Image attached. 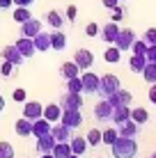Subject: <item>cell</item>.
Listing matches in <instances>:
<instances>
[{"label":"cell","mask_w":156,"mask_h":158,"mask_svg":"<svg viewBox=\"0 0 156 158\" xmlns=\"http://www.w3.org/2000/svg\"><path fill=\"white\" fill-rule=\"evenodd\" d=\"M110 147H112V156L115 158H136V154H138L136 138H124V135H120Z\"/></svg>","instance_id":"6da1fadb"},{"label":"cell","mask_w":156,"mask_h":158,"mask_svg":"<svg viewBox=\"0 0 156 158\" xmlns=\"http://www.w3.org/2000/svg\"><path fill=\"white\" fill-rule=\"evenodd\" d=\"M120 89V80H117L115 73H106V76H99V92L96 94H101L103 99H108L110 94H115V92Z\"/></svg>","instance_id":"7a4b0ae2"},{"label":"cell","mask_w":156,"mask_h":158,"mask_svg":"<svg viewBox=\"0 0 156 158\" xmlns=\"http://www.w3.org/2000/svg\"><path fill=\"white\" fill-rule=\"evenodd\" d=\"M80 83H83V92H87V94H96L99 92V76L92 73L90 69H85L80 73Z\"/></svg>","instance_id":"3957f363"},{"label":"cell","mask_w":156,"mask_h":158,"mask_svg":"<svg viewBox=\"0 0 156 158\" xmlns=\"http://www.w3.org/2000/svg\"><path fill=\"white\" fill-rule=\"evenodd\" d=\"M133 41H136V32H133L131 28H124V30H120V35H117V39H115V46L120 48L122 53H124V51H131Z\"/></svg>","instance_id":"277c9868"},{"label":"cell","mask_w":156,"mask_h":158,"mask_svg":"<svg viewBox=\"0 0 156 158\" xmlns=\"http://www.w3.org/2000/svg\"><path fill=\"white\" fill-rule=\"evenodd\" d=\"M60 108L62 110H80V108H83V99H80V94L67 92V94H62V99H60Z\"/></svg>","instance_id":"5b68a950"},{"label":"cell","mask_w":156,"mask_h":158,"mask_svg":"<svg viewBox=\"0 0 156 158\" xmlns=\"http://www.w3.org/2000/svg\"><path fill=\"white\" fill-rule=\"evenodd\" d=\"M0 57L7 60V62H12L14 67H21V64H23V60H25L14 44H12V46H5V48H2V51H0Z\"/></svg>","instance_id":"8992f818"},{"label":"cell","mask_w":156,"mask_h":158,"mask_svg":"<svg viewBox=\"0 0 156 158\" xmlns=\"http://www.w3.org/2000/svg\"><path fill=\"white\" fill-rule=\"evenodd\" d=\"M60 122L69 128H78L80 124H83V115H80V110H62Z\"/></svg>","instance_id":"52a82bcc"},{"label":"cell","mask_w":156,"mask_h":158,"mask_svg":"<svg viewBox=\"0 0 156 158\" xmlns=\"http://www.w3.org/2000/svg\"><path fill=\"white\" fill-rule=\"evenodd\" d=\"M74 62L78 64L80 71H85V69H90V67L94 64V55H92V51H87V48H80V51H76Z\"/></svg>","instance_id":"ba28073f"},{"label":"cell","mask_w":156,"mask_h":158,"mask_svg":"<svg viewBox=\"0 0 156 158\" xmlns=\"http://www.w3.org/2000/svg\"><path fill=\"white\" fill-rule=\"evenodd\" d=\"M117 35H120V25H117L115 21H110V23H106L103 28L99 30V37H101V39H103L106 44H115Z\"/></svg>","instance_id":"9c48e42d"},{"label":"cell","mask_w":156,"mask_h":158,"mask_svg":"<svg viewBox=\"0 0 156 158\" xmlns=\"http://www.w3.org/2000/svg\"><path fill=\"white\" fill-rule=\"evenodd\" d=\"M108 101H110V106H112V108H115V106H131V101H133V94L120 87V89H117L115 94H110V96H108Z\"/></svg>","instance_id":"30bf717a"},{"label":"cell","mask_w":156,"mask_h":158,"mask_svg":"<svg viewBox=\"0 0 156 158\" xmlns=\"http://www.w3.org/2000/svg\"><path fill=\"white\" fill-rule=\"evenodd\" d=\"M94 117L99 119V122H108V119L112 117V106H110V101H108V99H103V101L96 103V108H94Z\"/></svg>","instance_id":"8fae6325"},{"label":"cell","mask_w":156,"mask_h":158,"mask_svg":"<svg viewBox=\"0 0 156 158\" xmlns=\"http://www.w3.org/2000/svg\"><path fill=\"white\" fill-rule=\"evenodd\" d=\"M14 46L21 51V55H23V57H32V55L37 53V48H35V44H32V39H30V37H23V35H21V39H16Z\"/></svg>","instance_id":"7c38bea8"},{"label":"cell","mask_w":156,"mask_h":158,"mask_svg":"<svg viewBox=\"0 0 156 158\" xmlns=\"http://www.w3.org/2000/svg\"><path fill=\"white\" fill-rule=\"evenodd\" d=\"M41 32V21H37V19H28L25 23H21V35L23 37H35V35H39Z\"/></svg>","instance_id":"4fadbf2b"},{"label":"cell","mask_w":156,"mask_h":158,"mask_svg":"<svg viewBox=\"0 0 156 158\" xmlns=\"http://www.w3.org/2000/svg\"><path fill=\"white\" fill-rule=\"evenodd\" d=\"M41 112H44V106H41L39 101H28L23 106V117H28V119H39L41 117Z\"/></svg>","instance_id":"5bb4252c"},{"label":"cell","mask_w":156,"mask_h":158,"mask_svg":"<svg viewBox=\"0 0 156 158\" xmlns=\"http://www.w3.org/2000/svg\"><path fill=\"white\" fill-rule=\"evenodd\" d=\"M117 126H120V128H117V133L124 135V138H136V135H138V128H140V126H138V124L133 122L131 117L124 119L122 124H117Z\"/></svg>","instance_id":"9a60e30c"},{"label":"cell","mask_w":156,"mask_h":158,"mask_svg":"<svg viewBox=\"0 0 156 158\" xmlns=\"http://www.w3.org/2000/svg\"><path fill=\"white\" fill-rule=\"evenodd\" d=\"M60 115H62V108H60V103H48V106L44 108V112H41V117H44V119H48L51 124L60 122Z\"/></svg>","instance_id":"2e32d148"},{"label":"cell","mask_w":156,"mask_h":158,"mask_svg":"<svg viewBox=\"0 0 156 158\" xmlns=\"http://www.w3.org/2000/svg\"><path fill=\"white\" fill-rule=\"evenodd\" d=\"M51 133V122L44 117H39V119H35L32 122V135L35 138H41V135H48Z\"/></svg>","instance_id":"e0dca14e"},{"label":"cell","mask_w":156,"mask_h":158,"mask_svg":"<svg viewBox=\"0 0 156 158\" xmlns=\"http://www.w3.org/2000/svg\"><path fill=\"white\" fill-rule=\"evenodd\" d=\"M53 147H55V138H53L51 133L37 138V151H39V154H51Z\"/></svg>","instance_id":"ac0fdd59"},{"label":"cell","mask_w":156,"mask_h":158,"mask_svg":"<svg viewBox=\"0 0 156 158\" xmlns=\"http://www.w3.org/2000/svg\"><path fill=\"white\" fill-rule=\"evenodd\" d=\"M32 44H35V48H37L39 53H44V51H48V48H51V35L41 30L39 35L32 37Z\"/></svg>","instance_id":"d6986e66"},{"label":"cell","mask_w":156,"mask_h":158,"mask_svg":"<svg viewBox=\"0 0 156 158\" xmlns=\"http://www.w3.org/2000/svg\"><path fill=\"white\" fill-rule=\"evenodd\" d=\"M14 131H16V135H21V138H28V135H32V119L21 117L19 122L14 124Z\"/></svg>","instance_id":"ffe728a7"},{"label":"cell","mask_w":156,"mask_h":158,"mask_svg":"<svg viewBox=\"0 0 156 158\" xmlns=\"http://www.w3.org/2000/svg\"><path fill=\"white\" fill-rule=\"evenodd\" d=\"M69 131H71V128L64 126L62 122H55V126L51 128V135L55 138V142H67V140H69Z\"/></svg>","instance_id":"44dd1931"},{"label":"cell","mask_w":156,"mask_h":158,"mask_svg":"<svg viewBox=\"0 0 156 158\" xmlns=\"http://www.w3.org/2000/svg\"><path fill=\"white\" fill-rule=\"evenodd\" d=\"M131 117V108L129 106H115L112 108V117H110V122L112 124H122L124 119Z\"/></svg>","instance_id":"7402d4cb"},{"label":"cell","mask_w":156,"mask_h":158,"mask_svg":"<svg viewBox=\"0 0 156 158\" xmlns=\"http://www.w3.org/2000/svg\"><path fill=\"white\" fill-rule=\"evenodd\" d=\"M145 64H147V57L145 55H136V53H133V55L129 57V69H131L133 73H142Z\"/></svg>","instance_id":"603a6c76"},{"label":"cell","mask_w":156,"mask_h":158,"mask_svg":"<svg viewBox=\"0 0 156 158\" xmlns=\"http://www.w3.org/2000/svg\"><path fill=\"white\" fill-rule=\"evenodd\" d=\"M69 147H71V154L83 156L85 151H87V140H85V138H80V135H74V138H71V142H69Z\"/></svg>","instance_id":"cb8c5ba5"},{"label":"cell","mask_w":156,"mask_h":158,"mask_svg":"<svg viewBox=\"0 0 156 158\" xmlns=\"http://www.w3.org/2000/svg\"><path fill=\"white\" fill-rule=\"evenodd\" d=\"M64 46H67V37H64V32L55 30L51 35V48H53V51H64Z\"/></svg>","instance_id":"d4e9b609"},{"label":"cell","mask_w":156,"mask_h":158,"mask_svg":"<svg viewBox=\"0 0 156 158\" xmlns=\"http://www.w3.org/2000/svg\"><path fill=\"white\" fill-rule=\"evenodd\" d=\"M46 21H48V25H51V28H55V30H60V28H62V23H64L62 14L57 12V9H51V12L46 14Z\"/></svg>","instance_id":"484cf974"},{"label":"cell","mask_w":156,"mask_h":158,"mask_svg":"<svg viewBox=\"0 0 156 158\" xmlns=\"http://www.w3.org/2000/svg\"><path fill=\"white\" fill-rule=\"evenodd\" d=\"M60 73L64 76V78H74V76H80V69L76 62H64L60 67Z\"/></svg>","instance_id":"4316f807"},{"label":"cell","mask_w":156,"mask_h":158,"mask_svg":"<svg viewBox=\"0 0 156 158\" xmlns=\"http://www.w3.org/2000/svg\"><path fill=\"white\" fill-rule=\"evenodd\" d=\"M51 154L55 158H67L69 154H71V147H69V142H55V147H53Z\"/></svg>","instance_id":"83f0119b"},{"label":"cell","mask_w":156,"mask_h":158,"mask_svg":"<svg viewBox=\"0 0 156 158\" xmlns=\"http://www.w3.org/2000/svg\"><path fill=\"white\" fill-rule=\"evenodd\" d=\"M142 78L147 80L149 85H154V83H156V62H147V64H145V69H142Z\"/></svg>","instance_id":"f1b7e54d"},{"label":"cell","mask_w":156,"mask_h":158,"mask_svg":"<svg viewBox=\"0 0 156 158\" xmlns=\"http://www.w3.org/2000/svg\"><path fill=\"white\" fill-rule=\"evenodd\" d=\"M131 119L140 126V124H147V119H149V112L145 110V108H133L131 110Z\"/></svg>","instance_id":"f546056e"},{"label":"cell","mask_w":156,"mask_h":158,"mask_svg":"<svg viewBox=\"0 0 156 158\" xmlns=\"http://www.w3.org/2000/svg\"><path fill=\"white\" fill-rule=\"evenodd\" d=\"M120 55H122V51L112 44L110 48H106V53H103V60L106 62H110V64H115V62H120Z\"/></svg>","instance_id":"4dcf8cb0"},{"label":"cell","mask_w":156,"mask_h":158,"mask_svg":"<svg viewBox=\"0 0 156 158\" xmlns=\"http://www.w3.org/2000/svg\"><path fill=\"white\" fill-rule=\"evenodd\" d=\"M67 92H74V94H83V83H80V76L67 78Z\"/></svg>","instance_id":"1f68e13d"},{"label":"cell","mask_w":156,"mask_h":158,"mask_svg":"<svg viewBox=\"0 0 156 158\" xmlns=\"http://www.w3.org/2000/svg\"><path fill=\"white\" fill-rule=\"evenodd\" d=\"M117 138H120V133H117V128H106V131H101V142H103V144H112V142H115V140Z\"/></svg>","instance_id":"d6a6232c"},{"label":"cell","mask_w":156,"mask_h":158,"mask_svg":"<svg viewBox=\"0 0 156 158\" xmlns=\"http://www.w3.org/2000/svg\"><path fill=\"white\" fill-rule=\"evenodd\" d=\"M28 19H32V14H30L28 7H16L14 9V21H16V23H25Z\"/></svg>","instance_id":"836d02e7"},{"label":"cell","mask_w":156,"mask_h":158,"mask_svg":"<svg viewBox=\"0 0 156 158\" xmlns=\"http://www.w3.org/2000/svg\"><path fill=\"white\" fill-rule=\"evenodd\" d=\"M99 142H101V131H99V128L87 131V144H90V147H96Z\"/></svg>","instance_id":"e575fe53"},{"label":"cell","mask_w":156,"mask_h":158,"mask_svg":"<svg viewBox=\"0 0 156 158\" xmlns=\"http://www.w3.org/2000/svg\"><path fill=\"white\" fill-rule=\"evenodd\" d=\"M131 51L136 53V55H145V53H147V41L145 39H136L133 46H131Z\"/></svg>","instance_id":"d590c367"},{"label":"cell","mask_w":156,"mask_h":158,"mask_svg":"<svg viewBox=\"0 0 156 158\" xmlns=\"http://www.w3.org/2000/svg\"><path fill=\"white\" fill-rule=\"evenodd\" d=\"M0 158H14V147L9 142H0Z\"/></svg>","instance_id":"8d00e7d4"},{"label":"cell","mask_w":156,"mask_h":158,"mask_svg":"<svg viewBox=\"0 0 156 158\" xmlns=\"http://www.w3.org/2000/svg\"><path fill=\"white\" fill-rule=\"evenodd\" d=\"M12 71H14V64L7 62V60H2V64H0V76H2V78H9Z\"/></svg>","instance_id":"74e56055"},{"label":"cell","mask_w":156,"mask_h":158,"mask_svg":"<svg viewBox=\"0 0 156 158\" xmlns=\"http://www.w3.org/2000/svg\"><path fill=\"white\" fill-rule=\"evenodd\" d=\"M142 39L147 41V46H154V44H156V28H149L147 32H145Z\"/></svg>","instance_id":"f35d334b"},{"label":"cell","mask_w":156,"mask_h":158,"mask_svg":"<svg viewBox=\"0 0 156 158\" xmlns=\"http://www.w3.org/2000/svg\"><path fill=\"white\" fill-rule=\"evenodd\" d=\"M85 35H87V37H96V35H99V25H96L94 21H90L87 28H85Z\"/></svg>","instance_id":"ab89813d"},{"label":"cell","mask_w":156,"mask_h":158,"mask_svg":"<svg viewBox=\"0 0 156 158\" xmlns=\"http://www.w3.org/2000/svg\"><path fill=\"white\" fill-rule=\"evenodd\" d=\"M145 57H147V62H156V44H154V46H147Z\"/></svg>","instance_id":"60d3db41"},{"label":"cell","mask_w":156,"mask_h":158,"mask_svg":"<svg viewBox=\"0 0 156 158\" xmlns=\"http://www.w3.org/2000/svg\"><path fill=\"white\" fill-rule=\"evenodd\" d=\"M124 14L126 12L122 7H115V9H112V21H115V23H117V21H122V16H124Z\"/></svg>","instance_id":"b9f144b4"},{"label":"cell","mask_w":156,"mask_h":158,"mask_svg":"<svg viewBox=\"0 0 156 158\" xmlns=\"http://www.w3.org/2000/svg\"><path fill=\"white\" fill-rule=\"evenodd\" d=\"M14 101H25V89H14Z\"/></svg>","instance_id":"7bdbcfd3"},{"label":"cell","mask_w":156,"mask_h":158,"mask_svg":"<svg viewBox=\"0 0 156 158\" xmlns=\"http://www.w3.org/2000/svg\"><path fill=\"white\" fill-rule=\"evenodd\" d=\"M101 2H103L106 9H115L117 5H120V0H101Z\"/></svg>","instance_id":"ee69618b"},{"label":"cell","mask_w":156,"mask_h":158,"mask_svg":"<svg viewBox=\"0 0 156 158\" xmlns=\"http://www.w3.org/2000/svg\"><path fill=\"white\" fill-rule=\"evenodd\" d=\"M67 19H69V21L76 19V7H74V5H71V7H67Z\"/></svg>","instance_id":"f6af8a7d"},{"label":"cell","mask_w":156,"mask_h":158,"mask_svg":"<svg viewBox=\"0 0 156 158\" xmlns=\"http://www.w3.org/2000/svg\"><path fill=\"white\" fill-rule=\"evenodd\" d=\"M149 101H152V103H156V83H154L152 87H149Z\"/></svg>","instance_id":"bcb514c9"},{"label":"cell","mask_w":156,"mask_h":158,"mask_svg":"<svg viewBox=\"0 0 156 158\" xmlns=\"http://www.w3.org/2000/svg\"><path fill=\"white\" fill-rule=\"evenodd\" d=\"M16 5H19V7H30L32 2H35V0H14Z\"/></svg>","instance_id":"7dc6e473"},{"label":"cell","mask_w":156,"mask_h":158,"mask_svg":"<svg viewBox=\"0 0 156 158\" xmlns=\"http://www.w3.org/2000/svg\"><path fill=\"white\" fill-rule=\"evenodd\" d=\"M14 0H0V9H9Z\"/></svg>","instance_id":"c3c4849f"},{"label":"cell","mask_w":156,"mask_h":158,"mask_svg":"<svg viewBox=\"0 0 156 158\" xmlns=\"http://www.w3.org/2000/svg\"><path fill=\"white\" fill-rule=\"evenodd\" d=\"M2 108H5V99L0 96V112H2Z\"/></svg>","instance_id":"681fc988"},{"label":"cell","mask_w":156,"mask_h":158,"mask_svg":"<svg viewBox=\"0 0 156 158\" xmlns=\"http://www.w3.org/2000/svg\"><path fill=\"white\" fill-rule=\"evenodd\" d=\"M41 158H55L53 154H41Z\"/></svg>","instance_id":"f907efd6"},{"label":"cell","mask_w":156,"mask_h":158,"mask_svg":"<svg viewBox=\"0 0 156 158\" xmlns=\"http://www.w3.org/2000/svg\"><path fill=\"white\" fill-rule=\"evenodd\" d=\"M67 158H80V156H78V154H69Z\"/></svg>","instance_id":"816d5d0a"},{"label":"cell","mask_w":156,"mask_h":158,"mask_svg":"<svg viewBox=\"0 0 156 158\" xmlns=\"http://www.w3.org/2000/svg\"><path fill=\"white\" fill-rule=\"evenodd\" d=\"M149 158H156V151H154V154H152V156H149Z\"/></svg>","instance_id":"f5cc1de1"},{"label":"cell","mask_w":156,"mask_h":158,"mask_svg":"<svg viewBox=\"0 0 156 158\" xmlns=\"http://www.w3.org/2000/svg\"><path fill=\"white\" fill-rule=\"evenodd\" d=\"M120 2H126V0H120Z\"/></svg>","instance_id":"db71d44e"}]
</instances>
